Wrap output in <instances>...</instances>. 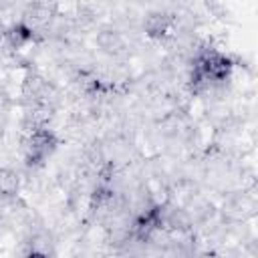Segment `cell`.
Segmentation results:
<instances>
[{
	"instance_id": "cell-1",
	"label": "cell",
	"mask_w": 258,
	"mask_h": 258,
	"mask_svg": "<svg viewBox=\"0 0 258 258\" xmlns=\"http://www.w3.org/2000/svg\"><path fill=\"white\" fill-rule=\"evenodd\" d=\"M64 137L54 125H40L26 133L20 147V165L26 171L42 169L60 149Z\"/></svg>"
},
{
	"instance_id": "cell-2",
	"label": "cell",
	"mask_w": 258,
	"mask_h": 258,
	"mask_svg": "<svg viewBox=\"0 0 258 258\" xmlns=\"http://www.w3.org/2000/svg\"><path fill=\"white\" fill-rule=\"evenodd\" d=\"M44 36H46L44 30L34 28L32 24H28V22L22 20V18L12 20V22L6 24L4 30H2V42H4L8 48H12V50L30 48V46L42 42Z\"/></svg>"
},
{
	"instance_id": "cell-3",
	"label": "cell",
	"mask_w": 258,
	"mask_h": 258,
	"mask_svg": "<svg viewBox=\"0 0 258 258\" xmlns=\"http://www.w3.org/2000/svg\"><path fill=\"white\" fill-rule=\"evenodd\" d=\"M24 177H26V169L22 165L2 163L0 165V202L16 198L24 185Z\"/></svg>"
}]
</instances>
